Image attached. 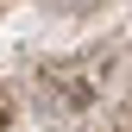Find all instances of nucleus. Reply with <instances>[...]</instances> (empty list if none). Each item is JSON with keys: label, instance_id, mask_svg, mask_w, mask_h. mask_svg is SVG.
I'll return each instance as SVG.
<instances>
[{"label": "nucleus", "instance_id": "nucleus-1", "mask_svg": "<svg viewBox=\"0 0 132 132\" xmlns=\"http://www.w3.org/2000/svg\"><path fill=\"white\" fill-rule=\"evenodd\" d=\"M69 6H82V0H69Z\"/></svg>", "mask_w": 132, "mask_h": 132}]
</instances>
